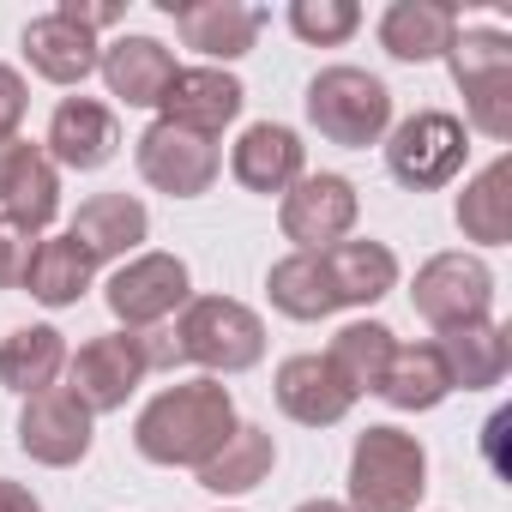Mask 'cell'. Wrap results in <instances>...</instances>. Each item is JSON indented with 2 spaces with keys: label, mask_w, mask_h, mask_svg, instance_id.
Instances as JSON below:
<instances>
[{
  "label": "cell",
  "mask_w": 512,
  "mask_h": 512,
  "mask_svg": "<svg viewBox=\"0 0 512 512\" xmlns=\"http://www.w3.org/2000/svg\"><path fill=\"white\" fill-rule=\"evenodd\" d=\"M121 145V127L115 115L97 103V97H67L49 121V163H67V169H103Z\"/></svg>",
  "instance_id": "20"
},
{
  "label": "cell",
  "mask_w": 512,
  "mask_h": 512,
  "mask_svg": "<svg viewBox=\"0 0 512 512\" xmlns=\"http://www.w3.org/2000/svg\"><path fill=\"white\" fill-rule=\"evenodd\" d=\"M235 434V398L223 380H175L163 386L139 422H133V446L151 458V464H205L217 458V446Z\"/></svg>",
  "instance_id": "1"
},
{
  "label": "cell",
  "mask_w": 512,
  "mask_h": 512,
  "mask_svg": "<svg viewBox=\"0 0 512 512\" xmlns=\"http://www.w3.org/2000/svg\"><path fill=\"white\" fill-rule=\"evenodd\" d=\"M446 392H452V374H446V356L434 344H398L392 350V368L380 380V398L392 410H434V404H446Z\"/></svg>",
  "instance_id": "28"
},
{
  "label": "cell",
  "mask_w": 512,
  "mask_h": 512,
  "mask_svg": "<svg viewBox=\"0 0 512 512\" xmlns=\"http://www.w3.org/2000/svg\"><path fill=\"white\" fill-rule=\"evenodd\" d=\"M61 368H67V338L55 326H19L0 338V386L19 398L49 392Z\"/></svg>",
  "instance_id": "25"
},
{
  "label": "cell",
  "mask_w": 512,
  "mask_h": 512,
  "mask_svg": "<svg viewBox=\"0 0 512 512\" xmlns=\"http://www.w3.org/2000/svg\"><path fill=\"white\" fill-rule=\"evenodd\" d=\"M446 61H452L458 91H464L470 127L506 145L512 139V37L506 31H464L458 25Z\"/></svg>",
  "instance_id": "4"
},
{
  "label": "cell",
  "mask_w": 512,
  "mask_h": 512,
  "mask_svg": "<svg viewBox=\"0 0 512 512\" xmlns=\"http://www.w3.org/2000/svg\"><path fill=\"white\" fill-rule=\"evenodd\" d=\"M169 344H175V356H187L211 374H241L266 356V326L235 296H199L181 308V326Z\"/></svg>",
  "instance_id": "3"
},
{
  "label": "cell",
  "mask_w": 512,
  "mask_h": 512,
  "mask_svg": "<svg viewBox=\"0 0 512 512\" xmlns=\"http://www.w3.org/2000/svg\"><path fill=\"white\" fill-rule=\"evenodd\" d=\"M464 163H470V133L446 109H422V115L398 121L392 139H386V169L410 193H434V187L458 181Z\"/></svg>",
  "instance_id": "6"
},
{
  "label": "cell",
  "mask_w": 512,
  "mask_h": 512,
  "mask_svg": "<svg viewBox=\"0 0 512 512\" xmlns=\"http://www.w3.org/2000/svg\"><path fill=\"white\" fill-rule=\"evenodd\" d=\"M31 260H37V235L0 217V290H19L31 278Z\"/></svg>",
  "instance_id": "33"
},
{
  "label": "cell",
  "mask_w": 512,
  "mask_h": 512,
  "mask_svg": "<svg viewBox=\"0 0 512 512\" xmlns=\"http://www.w3.org/2000/svg\"><path fill=\"white\" fill-rule=\"evenodd\" d=\"M428 488V452L416 434L380 422L350 452V512H416Z\"/></svg>",
  "instance_id": "2"
},
{
  "label": "cell",
  "mask_w": 512,
  "mask_h": 512,
  "mask_svg": "<svg viewBox=\"0 0 512 512\" xmlns=\"http://www.w3.org/2000/svg\"><path fill=\"white\" fill-rule=\"evenodd\" d=\"M97 278V260L73 241V235H55V241H37V260H31V278L25 290L43 302V308H73Z\"/></svg>",
  "instance_id": "29"
},
{
  "label": "cell",
  "mask_w": 512,
  "mask_h": 512,
  "mask_svg": "<svg viewBox=\"0 0 512 512\" xmlns=\"http://www.w3.org/2000/svg\"><path fill=\"white\" fill-rule=\"evenodd\" d=\"M0 512H43V500L25 482H0Z\"/></svg>",
  "instance_id": "35"
},
{
  "label": "cell",
  "mask_w": 512,
  "mask_h": 512,
  "mask_svg": "<svg viewBox=\"0 0 512 512\" xmlns=\"http://www.w3.org/2000/svg\"><path fill=\"white\" fill-rule=\"evenodd\" d=\"M308 121L332 139V145H350V151H368L386 139L392 127V91L362 73V67H326L314 85H308Z\"/></svg>",
  "instance_id": "5"
},
{
  "label": "cell",
  "mask_w": 512,
  "mask_h": 512,
  "mask_svg": "<svg viewBox=\"0 0 512 512\" xmlns=\"http://www.w3.org/2000/svg\"><path fill=\"white\" fill-rule=\"evenodd\" d=\"M0 205H7V223L43 235L61 211V175L49 163L43 145H0Z\"/></svg>",
  "instance_id": "15"
},
{
  "label": "cell",
  "mask_w": 512,
  "mask_h": 512,
  "mask_svg": "<svg viewBox=\"0 0 512 512\" xmlns=\"http://www.w3.org/2000/svg\"><path fill=\"white\" fill-rule=\"evenodd\" d=\"M356 25H362V7H356V0H296V7H290V31H296L302 43H314V49L350 43Z\"/></svg>",
  "instance_id": "32"
},
{
  "label": "cell",
  "mask_w": 512,
  "mask_h": 512,
  "mask_svg": "<svg viewBox=\"0 0 512 512\" xmlns=\"http://www.w3.org/2000/svg\"><path fill=\"white\" fill-rule=\"evenodd\" d=\"M296 512H350V506H344V500H302Z\"/></svg>",
  "instance_id": "36"
},
{
  "label": "cell",
  "mask_w": 512,
  "mask_h": 512,
  "mask_svg": "<svg viewBox=\"0 0 512 512\" xmlns=\"http://www.w3.org/2000/svg\"><path fill=\"white\" fill-rule=\"evenodd\" d=\"M139 175L157 193H169V199H199L217 181V139H199V133L169 127V121H151L139 133Z\"/></svg>",
  "instance_id": "10"
},
{
  "label": "cell",
  "mask_w": 512,
  "mask_h": 512,
  "mask_svg": "<svg viewBox=\"0 0 512 512\" xmlns=\"http://www.w3.org/2000/svg\"><path fill=\"white\" fill-rule=\"evenodd\" d=\"M91 260H121V253H133L145 235H151V211L133 199V193H97L73 211V229H67Z\"/></svg>",
  "instance_id": "21"
},
{
  "label": "cell",
  "mask_w": 512,
  "mask_h": 512,
  "mask_svg": "<svg viewBox=\"0 0 512 512\" xmlns=\"http://www.w3.org/2000/svg\"><path fill=\"white\" fill-rule=\"evenodd\" d=\"M109 97H121L127 109H157L169 79H175V55L157 43V37H115L97 61Z\"/></svg>",
  "instance_id": "16"
},
{
  "label": "cell",
  "mask_w": 512,
  "mask_h": 512,
  "mask_svg": "<svg viewBox=\"0 0 512 512\" xmlns=\"http://www.w3.org/2000/svg\"><path fill=\"white\" fill-rule=\"evenodd\" d=\"M163 13L175 19L181 43L199 49L205 61H241L266 31V13L241 7V0H163Z\"/></svg>",
  "instance_id": "13"
},
{
  "label": "cell",
  "mask_w": 512,
  "mask_h": 512,
  "mask_svg": "<svg viewBox=\"0 0 512 512\" xmlns=\"http://www.w3.org/2000/svg\"><path fill=\"white\" fill-rule=\"evenodd\" d=\"M434 350L446 356L452 392H458V386H464V392H488V386H500V380H506V368H512V344H506V332H500L494 320L452 326V332H440V344H434Z\"/></svg>",
  "instance_id": "23"
},
{
  "label": "cell",
  "mask_w": 512,
  "mask_h": 512,
  "mask_svg": "<svg viewBox=\"0 0 512 512\" xmlns=\"http://www.w3.org/2000/svg\"><path fill=\"white\" fill-rule=\"evenodd\" d=\"M278 464V446L266 428H253V422H235V434L217 446V458L199 464V488L211 494H247V488H260Z\"/></svg>",
  "instance_id": "26"
},
{
  "label": "cell",
  "mask_w": 512,
  "mask_h": 512,
  "mask_svg": "<svg viewBox=\"0 0 512 512\" xmlns=\"http://www.w3.org/2000/svg\"><path fill=\"white\" fill-rule=\"evenodd\" d=\"M410 302H416V314L434 332L488 320V308H494V272L476 260V253H434V260L416 272Z\"/></svg>",
  "instance_id": "8"
},
{
  "label": "cell",
  "mask_w": 512,
  "mask_h": 512,
  "mask_svg": "<svg viewBox=\"0 0 512 512\" xmlns=\"http://www.w3.org/2000/svg\"><path fill=\"white\" fill-rule=\"evenodd\" d=\"M25 79L13 73V67H0V145H13V133H19V121H25Z\"/></svg>",
  "instance_id": "34"
},
{
  "label": "cell",
  "mask_w": 512,
  "mask_h": 512,
  "mask_svg": "<svg viewBox=\"0 0 512 512\" xmlns=\"http://www.w3.org/2000/svg\"><path fill=\"white\" fill-rule=\"evenodd\" d=\"M157 368V350L139 338V332H109V338H91L73 362H67V374H73V398L91 410V416H103V410H121L133 392H139V380Z\"/></svg>",
  "instance_id": "7"
},
{
  "label": "cell",
  "mask_w": 512,
  "mask_h": 512,
  "mask_svg": "<svg viewBox=\"0 0 512 512\" xmlns=\"http://www.w3.org/2000/svg\"><path fill=\"white\" fill-rule=\"evenodd\" d=\"M19 446L49 464V470H67L91 452V410L67 392V386H49V392H31L25 410H19Z\"/></svg>",
  "instance_id": "12"
},
{
  "label": "cell",
  "mask_w": 512,
  "mask_h": 512,
  "mask_svg": "<svg viewBox=\"0 0 512 512\" xmlns=\"http://www.w3.org/2000/svg\"><path fill=\"white\" fill-rule=\"evenodd\" d=\"M320 260H326V278L338 290V308H368V302L398 290V260L386 241H338Z\"/></svg>",
  "instance_id": "24"
},
{
  "label": "cell",
  "mask_w": 512,
  "mask_h": 512,
  "mask_svg": "<svg viewBox=\"0 0 512 512\" xmlns=\"http://www.w3.org/2000/svg\"><path fill=\"white\" fill-rule=\"evenodd\" d=\"M25 61L49 79V85H85L103 61L97 37L85 25H73L67 13H43L25 25Z\"/></svg>",
  "instance_id": "19"
},
{
  "label": "cell",
  "mask_w": 512,
  "mask_h": 512,
  "mask_svg": "<svg viewBox=\"0 0 512 512\" xmlns=\"http://www.w3.org/2000/svg\"><path fill=\"white\" fill-rule=\"evenodd\" d=\"M458 37V13L440 7V0H392L380 19V49L392 61H440Z\"/></svg>",
  "instance_id": "22"
},
{
  "label": "cell",
  "mask_w": 512,
  "mask_h": 512,
  "mask_svg": "<svg viewBox=\"0 0 512 512\" xmlns=\"http://www.w3.org/2000/svg\"><path fill=\"white\" fill-rule=\"evenodd\" d=\"M392 350H398V338H392L380 320H356V326H344V332L332 338L326 362H332L338 380L362 398V392H380V380H386V368H392Z\"/></svg>",
  "instance_id": "31"
},
{
  "label": "cell",
  "mask_w": 512,
  "mask_h": 512,
  "mask_svg": "<svg viewBox=\"0 0 512 512\" xmlns=\"http://www.w3.org/2000/svg\"><path fill=\"white\" fill-rule=\"evenodd\" d=\"M302 139L290 133V127H278V121H253L241 139H235V157H229V169H235V181L247 187V193H290L296 181H302Z\"/></svg>",
  "instance_id": "18"
},
{
  "label": "cell",
  "mask_w": 512,
  "mask_h": 512,
  "mask_svg": "<svg viewBox=\"0 0 512 512\" xmlns=\"http://www.w3.org/2000/svg\"><path fill=\"white\" fill-rule=\"evenodd\" d=\"M175 308H187V266L175 253H139L109 278V314L133 332V326H157Z\"/></svg>",
  "instance_id": "11"
},
{
  "label": "cell",
  "mask_w": 512,
  "mask_h": 512,
  "mask_svg": "<svg viewBox=\"0 0 512 512\" xmlns=\"http://www.w3.org/2000/svg\"><path fill=\"white\" fill-rule=\"evenodd\" d=\"M278 404H284V416L302 422V428H332V422L350 416L356 392L338 380V368H332L326 356H290V362L278 368Z\"/></svg>",
  "instance_id": "17"
},
{
  "label": "cell",
  "mask_w": 512,
  "mask_h": 512,
  "mask_svg": "<svg viewBox=\"0 0 512 512\" xmlns=\"http://www.w3.org/2000/svg\"><path fill=\"white\" fill-rule=\"evenodd\" d=\"M241 103H247L241 79H229L217 67H175V79H169V91H163L157 109H163L169 127H187L199 139H217L241 115Z\"/></svg>",
  "instance_id": "14"
},
{
  "label": "cell",
  "mask_w": 512,
  "mask_h": 512,
  "mask_svg": "<svg viewBox=\"0 0 512 512\" xmlns=\"http://www.w3.org/2000/svg\"><path fill=\"white\" fill-rule=\"evenodd\" d=\"M356 211H362L356 181H344V175H302L284 193L278 223L296 241V253H326V247H338L356 229Z\"/></svg>",
  "instance_id": "9"
},
{
  "label": "cell",
  "mask_w": 512,
  "mask_h": 512,
  "mask_svg": "<svg viewBox=\"0 0 512 512\" xmlns=\"http://www.w3.org/2000/svg\"><path fill=\"white\" fill-rule=\"evenodd\" d=\"M458 229L482 247L512 241V157H494L464 193H458Z\"/></svg>",
  "instance_id": "27"
},
{
  "label": "cell",
  "mask_w": 512,
  "mask_h": 512,
  "mask_svg": "<svg viewBox=\"0 0 512 512\" xmlns=\"http://www.w3.org/2000/svg\"><path fill=\"white\" fill-rule=\"evenodd\" d=\"M266 290H272V308L290 314V320H326V314H338V290L326 278L320 253H290V260H278L272 278H266Z\"/></svg>",
  "instance_id": "30"
}]
</instances>
